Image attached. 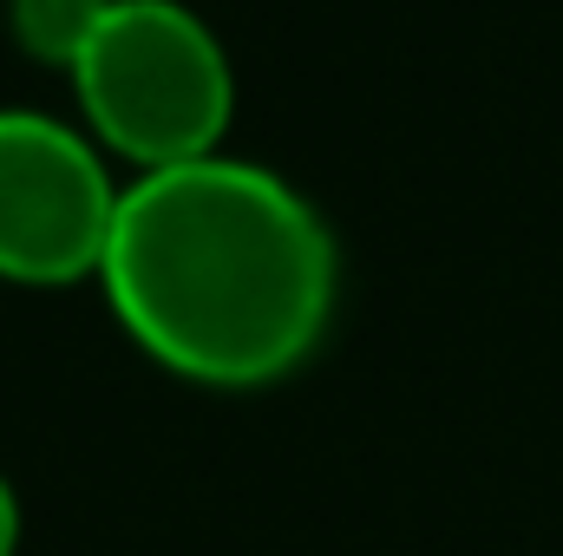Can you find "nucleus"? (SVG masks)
<instances>
[{
    "mask_svg": "<svg viewBox=\"0 0 563 556\" xmlns=\"http://www.w3.org/2000/svg\"><path fill=\"white\" fill-rule=\"evenodd\" d=\"M99 276L157 367L197 387H269L321 347L341 249L282 170L203 151L119 190Z\"/></svg>",
    "mask_w": 563,
    "mask_h": 556,
    "instance_id": "1",
    "label": "nucleus"
},
{
    "mask_svg": "<svg viewBox=\"0 0 563 556\" xmlns=\"http://www.w3.org/2000/svg\"><path fill=\"white\" fill-rule=\"evenodd\" d=\"M66 73L92 132L144 170L217 151L236 112L230 53L190 0H112Z\"/></svg>",
    "mask_w": 563,
    "mask_h": 556,
    "instance_id": "2",
    "label": "nucleus"
},
{
    "mask_svg": "<svg viewBox=\"0 0 563 556\" xmlns=\"http://www.w3.org/2000/svg\"><path fill=\"white\" fill-rule=\"evenodd\" d=\"M119 190L99 144L40 105H0V276L79 281L106 263Z\"/></svg>",
    "mask_w": 563,
    "mask_h": 556,
    "instance_id": "3",
    "label": "nucleus"
},
{
    "mask_svg": "<svg viewBox=\"0 0 563 556\" xmlns=\"http://www.w3.org/2000/svg\"><path fill=\"white\" fill-rule=\"evenodd\" d=\"M106 7H112V0H7V20H13V33H20V46H26L33 59L73 66Z\"/></svg>",
    "mask_w": 563,
    "mask_h": 556,
    "instance_id": "4",
    "label": "nucleus"
},
{
    "mask_svg": "<svg viewBox=\"0 0 563 556\" xmlns=\"http://www.w3.org/2000/svg\"><path fill=\"white\" fill-rule=\"evenodd\" d=\"M20 551V498H13V485L0 478V556Z\"/></svg>",
    "mask_w": 563,
    "mask_h": 556,
    "instance_id": "5",
    "label": "nucleus"
}]
</instances>
